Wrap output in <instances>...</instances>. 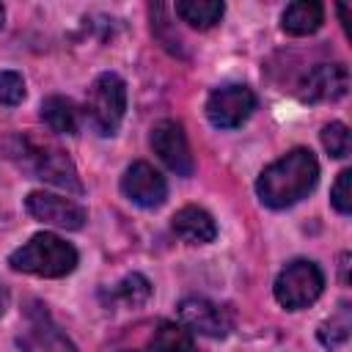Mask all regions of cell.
I'll use <instances>...</instances> for the list:
<instances>
[{"label":"cell","instance_id":"6da1fadb","mask_svg":"<svg viewBox=\"0 0 352 352\" xmlns=\"http://www.w3.org/2000/svg\"><path fill=\"white\" fill-rule=\"evenodd\" d=\"M319 179V162L308 148H292L272 165H267L256 182V192L264 206L286 209L305 198Z\"/></svg>","mask_w":352,"mask_h":352},{"label":"cell","instance_id":"7a4b0ae2","mask_svg":"<svg viewBox=\"0 0 352 352\" xmlns=\"http://www.w3.org/2000/svg\"><path fill=\"white\" fill-rule=\"evenodd\" d=\"M8 264L19 272H30L38 278H63L77 267V250L60 236L44 231L16 248L8 256Z\"/></svg>","mask_w":352,"mask_h":352},{"label":"cell","instance_id":"3957f363","mask_svg":"<svg viewBox=\"0 0 352 352\" xmlns=\"http://www.w3.org/2000/svg\"><path fill=\"white\" fill-rule=\"evenodd\" d=\"M126 110V85L116 72L99 74L85 99V118L99 135H113L121 126Z\"/></svg>","mask_w":352,"mask_h":352},{"label":"cell","instance_id":"277c9868","mask_svg":"<svg viewBox=\"0 0 352 352\" xmlns=\"http://www.w3.org/2000/svg\"><path fill=\"white\" fill-rule=\"evenodd\" d=\"M19 162L25 165V170L33 173V179H41V182H50V184H58L63 190H72V192H82V184L77 179V170L72 165V160L50 146V143H38V140H19Z\"/></svg>","mask_w":352,"mask_h":352},{"label":"cell","instance_id":"5b68a950","mask_svg":"<svg viewBox=\"0 0 352 352\" xmlns=\"http://www.w3.org/2000/svg\"><path fill=\"white\" fill-rule=\"evenodd\" d=\"M324 289V275L314 261L297 258L286 264L275 280V300L286 311H300L308 308Z\"/></svg>","mask_w":352,"mask_h":352},{"label":"cell","instance_id":"8992f818","mask_svg":"<svg viewBox=\"0 0 352 352\" xmlns=\"http://www.w3.org/2000/svg\"><path fill=\"white\" fill-rule=\"evenodd\" d=\"M253 110H256V94L248 85H226L212 91L206 99V116L217 129L242 126Z\"/></svg>","mask_w":352,"mask_h":352},{"label":"cell","instance_id":"52a82bcc","mask_svg":"<svg viewBox=\"0 0 352 352\" xmlns=\"http://www.w3.org/2000/svg\"><path fill=\"white\" fill-rule=\"evenodd\" d=\"M179 319L182 324L190 330V333H198V336H209V338H223L231 333L234 327V319H231V311L212 302V300H204V297H187L179 302Z\"/></svg>","mask_w":352,"mask_h":352},{"label":"cell","instance_id":"ba28073f","mask_svg":"<svg viewBox=\"0 0 352 352\" xmlns=\"http://www.w3.org/2000/svg\"><path fill=\"white\" fill-rule=\"evenodd\" d=\"M151 148L176 176H192L195 162H192L190 143H187V135H184L182 124H176V121L154 124V129H151Z\"/></svg>","mask_w":352,"mask_h":352},{"label":"cell","instance_id":"9c48e42d","mask_svg":"<svg viewBox=\"0 0 352 352\" xmlns=\"http://www.w3.org/2000/svg\"><path fill=\"white\" fill-rule=\"evenodd\" d=\"M25 209L41 220V223H50V226H58V228H69V231H77L85 226L88 214L80 204H74L72 198H60V195H50V192H30L25 198Z\"/></svg>","mask_w":352,"mask_h":352},{"label":"cell","instance_id":"30bf717a","mask_svg":"<svg viewBox=\"0 0 352 352\" xmlns=\"http://www.w3.org/2000/svg\"><path fill=\"white\" fill-rule=\"evenodd\" d=\"M349 91V69L344 63H319L300 82L305 102H338Z\"/></svg>","mask_w":352,"mask_h":352},{"label":"cell","instance_id":"8fae6325","mask_svg":"<svg viewBox=\"0 0 352 352\" xmlns=\"http://www.w3.org/2000/svg\"><path fill=\"white\" fill-rule=\"evenodd\" d=\"M121 190H124V195H126L132 204L146 206V209L160 206V204L165 201V195H168L165 179H162L160 170H157L154 165H148V162H135V165H129V168L124 170V176H121Z\"/></svg>","mask_w":352,"mask_h":352},{"label":"cell","instance_id":"7c38bea8","mask_svg":"<svg viewBox=\"0 0 352 352\" xmlns=\"http://www.w3.org/2000/svg\"><path fill=\"white\" fill-rule=\"evenodd\" d=\"M173 231L176 236H182L184 242L190 245H206L217 236V226L212 220V214L201 206H182L176 214H173Z\"/></svg>","mask_w":352,"mask_h":352},{"label":"cell","instance_id":"4fadbf2b","mask_svg":"<svg viewBox=\"0 0 352 352\" xmlns=\"http://www.w3.org/2000/svg\"><path fill=\"white\" fill-rule=\"evenodd\" d=\"M25 352H77L72 346L69 338H63V333L50 322L47 314H36L25 338H22Z\"/></svg>","mask_w":352,"mask_h":352},{"label":"cell","instance_id":"5bb4252c","mask_svg":"<svg viewBox=\"0 0 352 352\" xmlns=\"http://www.w3.org/2000/svg\"><path fill=\"white\" fill-rule=\"evenodd\" d=\"M322 19H324V8H322V3H314V0H297V3L286 6L280 25H283V30H286L289 36H308V33L319 30Z\"/></svg>","mask_w":352,"mask_h":352},{"label":"cell","instance_id":"9a60e30c","mask_svg":"<svg viewBox=\"0 0 352 352\" xmlns=\"http://www.w3.org/2000/svg\"><path fill=\"white\" fill-rule=\"evenodd\" d=\"M226 6L220 0H179L176 3V14L182 16V22H187L190 28L198 30H209L223 19Z\"/></svg>","mask_w":352,"mask_h":352},{"label":"cell","instance_id":"2e32d148","mask_svg":"<svg viewBox=\"0 0 352 352\" xmlns=\"http://www.w3.org/2000/svg\"><path fill=\"white\" fill-rule=\"evenodd\" d=\"M41 116L47 121V126L52 132H60V135H77V107L72 99L66 96H47L44 104H41Z\"/></svg>","mask_w":352,"mask_h":352},{"label":"cell","instance_id":"e0dca14e","mask_svg":"<svg viewBox=\"0 0 352 352\" xmlns=\"http://www.w3.org/2000/svg\"><path fill=\"white\" fill-rule=\"evenodd\" d=\"M151 352H195L192 336L184 324L176 322H160L151 338Z\"/></svg>","mask_w":352,"mask_h":352},{"label":"cell","instance_id":"ac0fdd59","mask_svg":"<svg viewBox=\"0 0 352 352\" xmlns=\"http://www.w3.org/2000/svg\"><path fill=\"white\" fill-rule=\"evenodd\" d=\"M349 330H352V316H349V302H341L338 311L324 319L319 324V341L327 346V349H338L349 341Z\"/></svg>","mask_w":352,"mask_h":352},{"label":"cell","instance_id":"d6986e66","mask_svg":"<svg viewBox=\"0 0 352 352\" xmlns=\"http://www.w3.org/2000/svg\"><path fill=\"white\" fill-rule=\"evenodd\" d=\"M116 300H121L124 305H129V308H138V305H143L148 297H151V283L143 278V275H138V272H132V275H126L118 286H116Z\"/></svg>","mask_w":352,"mask_h":352},{"label":"cell","instance_id":"ffe728a7","mask_svg":"<svg viewBox=\"0 0 352 352\" xmlns=\"http://www.w3.org/2000/svg\"><path fill=\"white\" fill-rule=\"evenodd\" d=\"M322 146L327 148V154L330 157H346L349 154V148H352V138H349V129H346V124H341V121H333V124H327L324 129H322Z\"/></svg>","mask_w":352,"mask_h":352},{"label":"cell","instance_id":"44dd1931","mask_svg":"<svg viewBox=\"0 0 352 352\" xmlns=\"http://www.w3.org/2000/svg\"><path fill=\"white\" fill-rule=\"evenodd\" d=\"M25 99V80L16 72H0V104H19Z\"/></svg>","mask_w":352,"mask_h":352},{"label":"cell","instance_id":"7402d4cb","mask_svg":"<svg viewBox=\"0 0 352 352\" xmlns=\"http://www.w3.org/2000/svg\"><path fill=\"white\" fill-rule=\"evenodd\" d=\"M330 201L341 214L352 212V170H341L338 173V179L333 184V192H330Z\"/></svg>","mask_w":352,"mask_h":352},{"label":"cell","instance_id":"603a6c76","mask_svg":"<svg viewBox=\"0 0 352 352\" xmlns=\"http://www.w3.org/2000/svg\"><path fill=\"white\" fill-rule=\"evenodd\" d=\"M8 308V289L0 283V316H3V311Z\"/></svg>","mask_w":352,"mask_h":352},{"label":"cell","instance_id":"cb8c5ba5","mask_svg":"<svg viewBox=\"0 0 352 352\" xmlns=\"http://www.w3.org/2000/svg\"><path fill=\"white\" fill-rule=\"evenodd\" d=\"M3 19H6V8L0 6V28H3Z\"/></svg>","mask_w":352,"mask_h":352}]
</instances>
